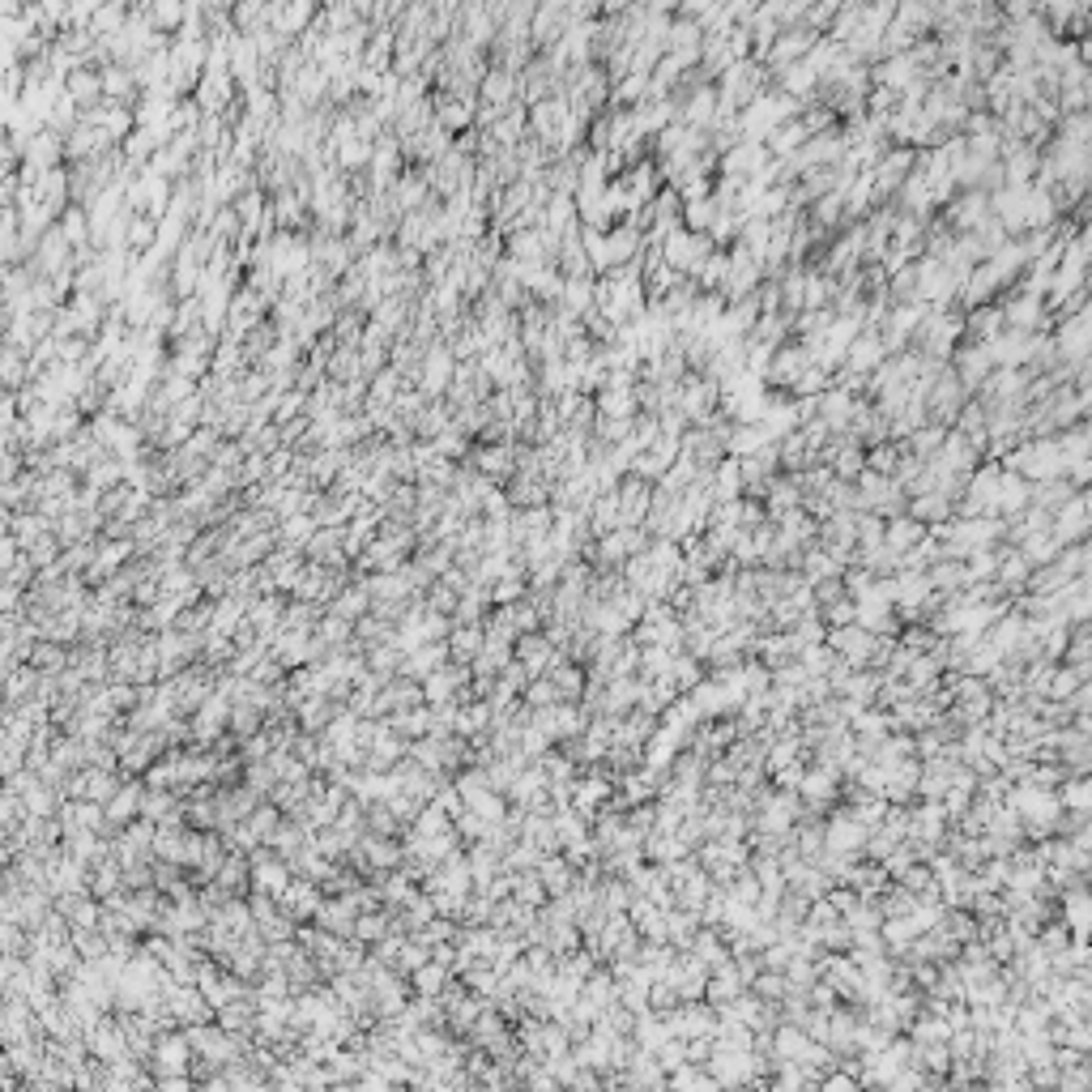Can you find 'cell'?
Returning a JSON list of instances; mask_svg holds the SVG:
<instances>
[{
    "mask_svg": "<svg viewBox=\"0 0 1092 1092\" xmlns=\"http://www.w3.org/2000/svg\"><path fill=\"white\" fill-rule=\"evenodd\" d=\"M448 380H453V355L444 346H431L427 350V367H423V389L440 393V389H448Z\"/></svg>",
    "mask_w": 1092,
    "mask_h": 1092,
    "instance_id": "6da1fadb",
    "label": "cell"
},
{
    "mask_svg": "<svg viewBox=\"0 0 1092 1092\" xmlns=\"http://www.w3.org/2000/svg\"><path fill=\"white\" fill-rule=\"evenodd\" d=\"M65 95L73 98V103H90V98H98L103 95V68H77V73H68Z\"/></svg>",
    "mask_w": 1092,
    "mask_h": 1092,
    "instance_id": "7a4b0ae2",
    "label": "cell"
},
{
    "mask_svg": "<svg viewBox=\"0 0 1092 1092\" xmlns=\"http://www.w3.org/2000/svg\"><path fill=\"white\" fill-rule=\"evenodd\" d=\"M26 551H31V564H48L51 555H56V538H51V534H43V538H34Z\"/></svg>",
    "mask_w": 1092,
    "mask_h": 1092,
    "instance_id": "3957f363",
    "label": "cell"
}]
</instances>
